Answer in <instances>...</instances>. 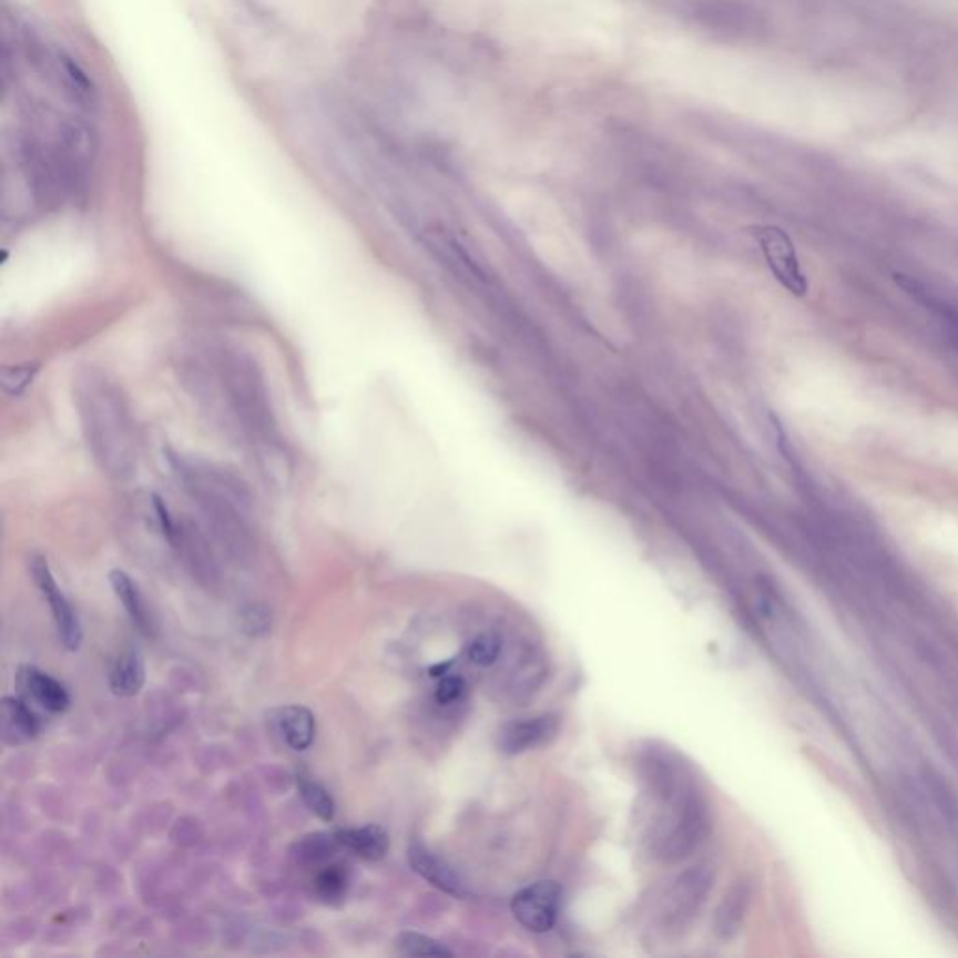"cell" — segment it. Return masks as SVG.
<instances>
[{
    "label": "cell",
    "instance_id": "obj_12",
    "mask_svg": "<svg viewBox=\"0 0 958 958\" xmlns=\"http://www.w3.org/2000/svg\"><path fill=\"white\" fill-rule=\"evenodd\" d=\"M336 843L347 850L354 852L356 856L367 862L383 859L389 850L388 833L377 824H367L361 827H348L334 833Z\"/></svg>",
    "mask_w": 958,
    "mask_h": 958
},
{
    "label": "cell",
    "instance_id": "obj_8",
    "mask_svg": "<svg viewBox=\"0 0 958 958\" xmlns=\"http://www.w3.org/2000/svg\"><path fill=\"white\" fill-rule=\"evenodd\" d=\"M710 884L712 878L702 868H693L680 876L666 897L665 921L674 928L685 927L701 910Z\"/></svg>",
    "mask_w": 958,
    "mask_h": 958
},
{
    "label": "cell",
    "instance_id": "obj_13",
    "mask_svg": "<svg viewBox=\"0 0 958 958\" xmlns=\"http://www.w3.org/2000/svg\"><path fill=\"white\" fill-rule=\"evenodd\" d=\"M279 731L293 751H306L312 747L317 732L312 710L299 704L283 707L279 712Z\"/></svg>",
    "mask_w": 958,
    "mask_h": 958
},
{
    "label": "cell",
    "instance_id": "obj_19",
    "mask_svg": "<svg viewBox=\"0 0 958 958\" xmlns=\"http://www.w3.org/2000/svg\"><path fill=\"white\" fill-rule=\"evenodd\" d=\"M2 706H4L8 723L12 725L13 731L19 732L27 740L38 736L40 723H38L37 715L27 706V702L19 701L16 696H4Z\"/></svg>",
    "mask_w": 958,
    "mask_h": 958
},
{
    "label": "cell",
    "instance_id": "obj_21",
    "mask_svg": "<svg viewBox=\"0 0 958 958\" xmlns=\"http://www.w3.org/2000/svg\"><path fill=\"white\" fill-rule=\"evenodd\" d=\"M500 652H502L500 639L492 633H483L468 644L467 658L472 665L489 666L500 658Z\"/></svg>",
    "mask_w": 958,
    "mask_h": 958
},
{
    "label": "cell",
    "instance_id": "obj_23",
    "mask_svg": "<svg viewBox=\"0 0 958 958\" xmlns=\"http://www.w3.org/2000/svg\"><path fill=\"white\" fill-rule=\"evenodd\" d=\"M465 691H467V683L461 676H444L438 682L435 696H437L438 704H453L465 695Z\"/></svg>",
    "mask_w": 958,
    "mask_h": 958
},
{
    "label": "cell",
    "instance_id": "obj_18",
    "mask_svg": "<svg viewBox=\"0 0 958 958\" xmlns=\"http://www.w3.org/2000/svg\"><path fill=\"white\" fill-rule=\"evenodd\" d=\"M397 951L407 957H453L448 947L419 932H401L396 938Z\"/></svg>",
    "mask_w": 958,
    "mask_h": 958
},
{
    "label": "cell",
    "instance_id": "obj_9",
    "mask_svg": "<svg viewBox=\"0 0 958 958\" xmlns=\"http://www.w3.org/2000/svg\"><path fill=\"white\" fill-rule=\"evenodd\" d=\"M560 721L554 715L522 718L503 725L497 734V745L502 753L517 755L528 748L539 747L557 736Z\"/></svg>",
    "mask_w": 958,
    "mask_h": 958
},
{
    "label": "cell",
    "instance_id": "obj_7",
    "mask_svg": "<svg viewBox=\"0 0 958 958\" xmlns=\"http://www.w3.org/2000/svg\"><path fill=\"white\" fill-rule=\"evenodd\" d=\"M562 906V889L557 881H536L524 887L511 900L517 921L530 932H549L557 925Z\"/></svg>",
    "mask_w": 958,
    "mask_h": 958
},
{
    "label": "cell",
    "instance_id": "obj_6",
    "mask_svg": "<svg viewBox=\"0 0 958 958\" xmlns=\"http://www.w3.org/2000/svg\"><path fill=\"white\" fill-rule=\"evenodd\" d=\"M30 573L37 582L38 590L42 592L43 598L48 601L53 612L54 625L59 631L60 642L67 648L68 652H75L81 646L83 641V628L79 622L78 614L70 605L67 595L62 593L59 584L54 581L53 573L49 569V563L45 558L40 554H32L29 560Z\"/></svg>",
    "mask_w": 958,
    "mask_h": 958
},
{
    "label": "cell",
    "instance_id": "obj_1",
    "mask_svg": "<svg viewBox=\"0 0 958 958\" xmlns=\"http://www.w3.org/2000/svg\"><path fill=\"white\" fill-rule=\"evenodd\" d=\"M73 399L98 467L109 478H132L137 468V431L119 384L98 369H84L73 383Z\"/></svg>",
    "mask_w": 958,
    "mask_h": 958
},
{
    "label": "cell",
    "instance_id": "obj_10",
    "mask_svg": "<svg viewBox=\"0 0 958 958\" xmlns=\"http://www.w3.org/2000/svg\"><path fill=\"white\" fill-rule=\"evenodd\" d=\"M408 863L416 875L421 876L424 880L429 881L440 891L457 895V897L465 895V886H462L461 878L457 876L456 870L446 865L442 859H438L431 850H427L426 846L419 845V843H412L408 846Z\"/></svg>",
    "mask_w": 958,
    "mask_h": 958
},
{
    "label": "cell",
    "instance_id": "obj_24",
    "mask_svg": "<svg viewBox=\"0 0 958 958\" xmlns=\"http://www.w3.org/2000/svg\"><path fill=\"white\" fill-rule=\"evenodd\" d=\"M242 618H244L242 625L247 635H263L269 629L268 611H264L261 607H249Z\"/></svg>",
    "mask_w": 958,
    "mask_h": 958
},
{
    "label": "cell",
    "instance_id": "obj_17",
    "mask_svg": "<svg viewBox=\"0 0 958 958\" xmlns=\"http://www.w3.org/2000/svg\"><path fill=\"white\" fill-rule=\"evenodd\" d=\"M298 792L313 815L318 816L324 822L334 821L336 803L324 786L318 785L315 781H309V778L299 777Z\"/></svg>",
    "mask_w": 958,
    "mask_h": 958
},
{
    "label": "cell",
    "instance_id": "obj_15",
    "mask_svg": "<svg viewBox=\"0 0 958 958\" xmlns=\"http://www.w3.org/2000/svg\"><path fill=\"white\" fill-rule=\"evenodd\" d=\"M144 680H146V671H144L143 658L137 652L128 650L116 659L113 671L109 674V687L114 695L133 696L143 689Z\"/></svg>",
    "mask_w": 958,
    "mask_h": 958
},
{
    "label": "cell",
    "instance_id": "obj_16",
    "mask_svg": "<svg viewBox=\"0 0 958 958\" xmlns=\"http://www.w3.org/2000/svg\"><path fill=\"white\" fill-rule=\"evenodd\" d=\"M747 887L742 886L725 898L717 916V932L723 936H732L740 930L745 908H747Z\"/></svg>",
    "mask_w": 958,
    "mask_h": 958
},
{
    "label": "cell",
    "instance_id": "obj_5",
    "mask_svg": "<svg viewBox=\"0 0 958 958\" xmlns=\"http://www.w3.org/2000/svg\"><path fill=\"white\" fill-rule=\"evenodd\" d=\"M748 231L761 244L762 253H764L767 266L772 268L775 279L783 287L788 288L792 294L805 296L808 293V282L802 272V264H799L796 247H794L791 236L783 228L770 227V225L766 227L756 225Z\"/></svg>",
    "mask_w": 958,
    "mask_h": 958
},
{
    "label": "cell",
    "instance_id": "obj_14",
    "mask_svg": "<svg viewBox=\"0 0 958 958\" xmlns=\"http://www.w3.org/2000/svg\"><path fill=\"white\" fill-rule=\"evenodd\" d=\"M109 582L113 587V592L120 599V603L124 605L128 614L132 618V622L137 625L143 633L150 635L152 633V620H150L149 609L144 603L143 593L139 590L137 584L133 582L132 577L124 571H111Z\"/></svg>",
    "mask_w": 958,
    "mask_h": 958
},
{
    "label": "cell",
    "instance_id": "obj_3",
    "mask_svg": "<svg viewBox=\"0 0 958 958\" xmlns=\"http://www.w3.org/2000/svg\"><path fill=\"white\" fill-rule=\"evenodd\" d=\"M167 461L182 489L216 527L227 532H238L244 527V517L252 506V492L238 476L214 462L182 453H169Z\"/></svg>",
    "mask_w": 958,
    "mask_h": 958
},
{
    "label": "cell",
    "instance_id": "obj_4",
    "mask_svg": "<svg viewBox=\"0 0 958 958\" xmlns=\"http://www.w3.org/2000/svg\"><path fill=\"white\" fill-rule=\"evenodd\" d=\"M665 786V813L658 822V832L653 840L655 856L665 862H676L689 856L707 835L710 821H707L706 805L702 802L699 792L685 785H677L676 775L666 773V778H661Z\"/></svg>",
    "mask_w": 958,
    "mask_h": 958
},
{
    "label": "cell",
    "instance_id": "obj_22",
    "mask_svg": "<svg viewBox=\"0 0 958 958\" xmlns=\"http://www.w3.org/2000/svg\"><path fill=\"white\" fill-rule=\"evenodd\" d=\"M37 366H13L7 367L2 373V386L7 389L10 396H21L24 389L29 388L34 377H37Z\"/></svg>",
    "mask_w": 958,
    "mask_h": 958
},
{
    "label": "cell",
    "instance_id": "obj_20",
    "mask_svg": "<svg viewBox=\"0 0 958 958\" xmlns=\"http://www.w3.org/2000/svg\"><path fill=\"white\" fill-rule=\"evenodd\" d=\"M347 873L342 867H329L315 878V893L323 903L342 900L347 893Z\"/></svg>",
    "mask_w": 958,
    "mask_h": 958
},
{
    "label": "cell",
    "instance_id": "obj_11",
    "mask_svg": "<svg viewBox=\"0 0 958 958\" xmlns=\"http://www.w3.org/2000/svg\"><path fill=\"white\" fill-rule=\"evenodd\" d=\"M18 682L24 693L30 699H34L40 706L45 707L48 712L62 713L70 707V695H68L64 685L37 666H21Z\"/></svg>",
    "mask_w": 958,
    "mask_h": 958
},
{
    "label": "cell",
    "instance_id": "obj_2",
    "mask_svg": "<svg viewBox=\"0 0 958 958\" xmlns=\"http://www.w3.org/2000/svg\"><path fill=\"white\" fill-rule=\"evenodd\" d=\"M217 369L225 401L247 440L266 459L285 456L268 388L255 359L244 353H225Z\"/></svg>",
    "mask_w": 958,
    "mask_h": 958
}]
</instances>
